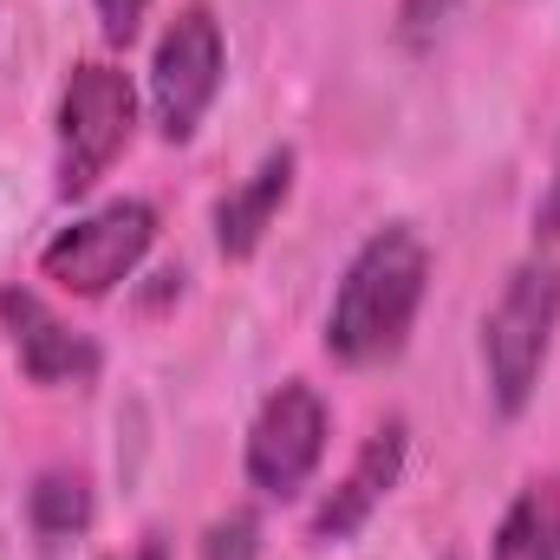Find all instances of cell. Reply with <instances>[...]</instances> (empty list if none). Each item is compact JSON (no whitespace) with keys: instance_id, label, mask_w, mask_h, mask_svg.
<instances>
[{"instance_id":"6da1fadb","label":"cell","mask_w":560,"mask_h":560,"mask_svg":"<svg viewBox=\"0 0 560 560\" xmlns=\"http://www.w3.org/2000/svg\"><path fill=\"white\" fill-rule=\"evenodd\" d=\"M430 287V248L411 222H392L365 235V248L346 261L332 313H326V352L339 365H385L398 359L411 319Z\"/></svg>"},{"instance_id":"7a4b0ae2","label":"cell","mask_w":560,"mask_h":560,"mask_svg":"<svg viewBox=\"0 0 560 560\" xmlns=\"http://www.w3.org/2000/svg\"><path fill=\"white\" fill-rule=\"evenodd\" d=\"M560 326V268L555 261H522L502 300L489 306L482 319V365H489V398L502 418H522L535 385H541V365H548V346H555Z\"/></svg>"},{"instance_id":"3957f363","label":"cell","mask_w":560,"mask_h":560,"mask_svg":"<svg viewBox=\"0 0 560 560\" xmlns=\"http://www.w3.org/2000/svg\"><path fill=\"white\" fill-rule=\"evenodd\" d=\"M138 131V85L131 72L85 59L72 66L66 92H59V196H92V183L131 150Z\"/></svg>"},{"instance_id":"277c9868","label":"cell","mask_w":560,"mask_h":560,"mask_svg":"<svg viewBox=\"0 0 560 560\" xmlns=\"http://www.w3.org/2000/svg\"><path fill=\"white\" fill-rule=\"evenodd\" d=\"M222 66H229V52H222V26H215L209 0H183L156 39V59H150V112L170 143L196 138L202 112L222 92Z\"/></svg>"},{"instance_id":"5b68a950","label":"cell","mask_w":560,"mask_h":560,"mask_svg":"<svg viewBox=\"0 0 560 560\" xmlns=\"http://www.w3.org/2000/svg\"><path fill=\"white\" fill-rule=\"evenodd\" d=\"M150 242H156V209H150L143 196H118V202L79 215L72 229H59V235L46 242V255H39V275L59 280V287L79 293V300H98V293H112L118 280L138 275V261L150 255Z\"/></svg>"},{"instance_id":"8992f818","label":"cell","mask_w":560,"mask_h":560,"mask_svg":"<svg viewBox=\"0 0 560 560\" xmlns=\"http://www.w3.org/2000/svg\"><path fill=\"white\" fill-rule=\"evenodd\" d=\"M326 430H332L326 398H319L306 378H287L280 392H268V405L248 423V450H242L248 482H255L261 495H293V489L319 469Z\"/></svg>"},{"instance_id":"52a82bcc","label":"cell","mask_w":560,"mask_h":560,"mask_svg":"<svg viewBox=\"0 0 560 560\" xmlns=\"http://www.w3.org/2000/svg\"><path fill=\"white\" fill-rule=\"evenodd\" d=\"M0 326L13 339V359L33 385H92L105 352L92 332H79L72 319H59L33 287H0Z\"/></svg>"},{"instance_id":"ba28073f","label":"cell","mask_w":560,"mask_h":560,"mask_svg":"<svg viewBox=\"0 0 560 560\" xmlns=\"http://www.w3.org/2000/svg\"><path fill=\"white\" fill-rule=\"evenodd\" d=\"M405 418H385L372 436H365V450L352 456V469L339 476V489L319 502V515H313V541L319 548H332V541H352L372 515H378V502L398 489V476H405Z\"/></svg>"},{"instance_id":"9c48e42d","label":"cell","mask_w":560,"mask_h":560,"mask_svg":"<svg viewBox=\"0 0 560 560\" xmlns=\"http://www.w3.org/2000/svg\"><path fill=\"white\" fill-rule=\"evenodd\" d=\"M293 170H300V156L280 143V150H268V156L255 163V176H248L242 189H229V196L215 202V248H222L229 261H248V255L268 242L275 215L287 209V196H293Z\"/></svg>"},{"instance_id":"30bf717a","label":"cell","mask_w":560,"mask_h":560,"mask_svg":"<svg viewBox=\"0 0 560 560\" xmlns=\"http://www.w3.org/2000/svg\"><path fill=\"white\" fill-rule=\"evenodd\" d=\"M489 560H560V476H535L509 502L489 541Z\"/></svg>"},{"instance_id":"8fae6325","label":"cell","mask_w":560,"mask_h":560,"mask_svg":"<svg viewBox=\"0 0 560 560\" xmlns=\"http://www.w3.org/2000/svg\"><path fill=\"white\" fill-rule=\"evenodd\" d=\"M26 515L46 541H72L92 528V489L79 469H46L33 489H26Z\"/></svg>"},{"instance_id":"7c38bea8","label":"cell","mask_w":560,"mask_h":560,"mask_svg":"<svg viewBox=\"0 0 560 560\" xmlns=\"http://www.w3.org/2000/svg\"><path fill=\"white\" fill-rule=\"evenodd\" d=\"M255 555H261V515L255 509H229L202 535V560H255Z\"/></svg>"},{"instance_id":"4fadbf2b","label":"cell","mask_w":560,"mask_h":560,"mask_svg":"<svg viewBox=\"0 0 560 560\" xmlns=\"http://www.w3.org/2000/svg\"><path fill=\"white\" fill-rule=\"evenodd\" d=\"M143 13H150V0H98V26H105L112 46H131L138 39Z\"/></svg>"},{"instance_id":"5bb4252c","label":"cell","mask_w":560,"mask_h":560,"mask_svg":"<svg viewBox=\"0 0 560 560\" xmlns=\"http://www.w3.org/2000/svg\"><path fill=\"white\" fill-rule=\"evenodd\" d=\"M535 235L541 242H560V150H555V176H548V189L535 202Z\"/></svg>"},{"instance_id":"9a60e30c","label":"cell","mask_w":560,"mask_h":560,"mask_svg":"<svg viewBox=\"0 0 560 560\" xmlns=\"http://www.w3.org/2000/svg\"><path fill=\"white\" fill-rule=\"evenodd\" d=\"M450 7H456V0H398V20H405L411 33H423V26H436Z\"/></svg>"},{"instance_id":"2e32d148","label":"cell","mask_w":560,"mask_h":560,"mask_svg":"<svg viewBox=\"0 0 560 560\" xmlns=\"http://www.w3.org/2000/svg\"><path fill=\"white\" fill-rule=\"evenodd\" d=\"M112 560H170V555H163V541H143V548H131V555H112Z\"/></svg>"},{"instance_id":"e0dca14e","label":"cell","mask_w":560,"mask_h":560,"mask_svg":"<svg viewBox=\"0 0 560 560\" xmlns=\"http://www.w3.org/2000/svg\"><path fill=\"white\" fill-rule=\"evenodd\" d=\"M450 560H456V555H450Z\"/></svg>"}]
</instances>
